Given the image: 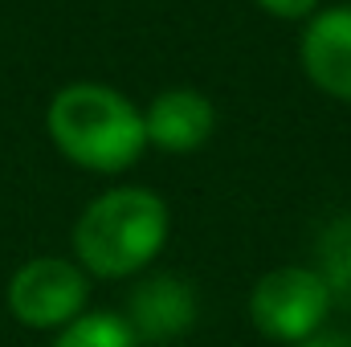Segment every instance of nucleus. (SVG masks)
<instances>
[{"mask_svg": "<svg viewBox=\"0 0 351 347\" xmlns=\"http://www.w3.org/2000/svg\"><path fill=\"white\" fill-rule=\"evenodd\" d=\"M331 302L335 298L315 265H278L258 278L250 294V319L265 339L298 347L315 331H323Z\"/></svg>", "mask_w": 351, "mask_h": 347, "instance_id": "3", "label": "nucleus"}, {"mask_svg": "<svg viewBox=\"0 0 351 347\" xmlns=\"http://www.w3.org/2000/svg\"><path fill=\"white\" fill-rule=\"evenodd\" d=\"M217 127V110L213 102L192 86H176L164 90L152 98V106L143 110V131H147V143L168 152V156H188V152H200L208 143Z\"/></svg>", "mask_w": 351, "mask_h": 347, "instance_id": "7", "label": "nucleus"}, {"mask_svg": "<svg viewBox=\"0 0 351 347\" xmlns=\"http://www.w3.org/2000/svg\"><path fill=\"white\" fill-rule=\"evenodd\" d=\"M258 8L278 21H311L319 12V0H258Z\"/></svg>", "mask_w": 351, "mask_h": 347, "instance_id": "10", "label": "nucleus"}, {"mask_svg": "<svg viewBox=\"0 0 351 347\" xmlns=\"http://www.w3.org/2000/svg\"><path fill=\"white\" fill-rule=\"evenodd\" d=\"M45 127L70 164L102 176L127 172L131 164H139V156L147 147L143 110L127 94H119L114 86H102V82L62 86L49 102Z\"/></svg>", "mask_w": 351, "mask_h": 347, "instance_id": "1", "label": "nucleus"}, {"mask_svg": "<svg viewBox=\"0 0 351 347\" xmlns=\"http://www.w3.org/2000/svg\"><path fill=\"white\" fill-rule=\"evenodd\" d=\"M331 290V298L351 307V217H339L335 225H327V233L319 237V265H315Z\"/></svg>", "mask_w": 351, "mask_h": 347, "instance_id": "9", "label": "nucleus"}, {"mask_svg": "<svg viewBox=\"0 0 351 347\" xmlns=\"http://www.w3.org/2000/svg\"><path fill=\"white\" fill-rule=\"evenodd\" d=\"M123 319L139 344H172L196 323V290L180 274H152L131 290Z\"/></svg>", "mask_w": 351, "mask_h": 347, "instance_id": "5", "label": "nucleus"}, {"mask_svg": "<svg viewBox=\"0 0 351 347\" xmlns=\"http://www.w3.org/2000/svg\"><path fill=\"white\" fill-rule=\"evenodd\" d=\"M298 347H351L348 335H335V331H315L311 339H302Z\"/></svg>", "mask_w": 351, "mask_h": 347, "instance_id": "11", "label": "nucleus"}, {"mask_svg": "<svg viewBox=\"0 0 351 347\" xmlns=\"http://www.w3.org/2000/svg\"><path fill=\"white\" fill-rule=\"evenodd\" d=\"M168 229V204L152 188H110L82 208L74 225V254L94 278H131L160 258Z\"/></svg>", "mask_w": 351, "mask_h": 347, "instance_id": "2", "label": "nucleus"}, {"mask_svg": "<svg viewBox=\"0 0 351 347\" xmlns=\"http://www.w3.org/2000/svg\"><path fill=\"white\" fill-rule=\"evenodd\" d=\"M53 347H143L119 311H86L58 331Z\"/></svg>", "mask_w": 351, "mask_h": 347, "instance_id": "8", "label": "nucleus"}, {"mask_svg": "<svg viewBox=\"0 0 351 347\" xmlns=\"http://www.w3.org/2000/svg\"><path fill=\"white\" fill-rule=\"evenodd\" d=\"M302 70L311 86L351 102V4L319 8L302 29Z\"/></svg>", "mask_w": 351, "mask_h": 347, "instance_id": "6", "label": "nucleus"}, {"mask_svg": "<svg viewBox=\"0 0 351 347\" xmlns=\"http://www.w3.org/2000/svg\"><path fill=\"white\" fill-rule=\"evenodd\" d=\"M86 270L66 258H33L8 278V311L33 331L70 327L78 315H86Z\"/></svg>", "mask_w": 351, "mask_h": 347, "instance_id": "4", "label": "nucleus"}]
</instances>
